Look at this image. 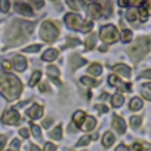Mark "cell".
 <instances>
[{
  "mask_svg": "<svg viewBox=\"0 0 151 151\" xmlns=\"http://www.w3.org/2000/svg\"><path fill=\"white\" fill-rule=\"evenodd\" d=\"M21 88V81L14 74L0 73V91L8 100L17 99L20 96Z\"/></svg>",
  "mask_w": 151,
  "mask_h": 151,
  "instance_id": "obj_1",
  "label": "cell"
},
{
  "mask_svg": "<svg viewBox=\"0 0 151 151\" xmlns=\"http://www.w3.org/2000/svg\"><path fill=\"white\" fill-rule=\"evenodd\" d=\"M150 47H151V39L147 37H140L137 38L133 45L129 48V54L133 61H138L150 51Z\"/></svg>",
  "mask_w": 151,
  "mask_h": 151,
  "instance_id": "obj_2",
  "label": "cell"
},
{
  "mask_svg": "<svg viewBox=\"0 0 151 151\" xmlns=\"http://www.w3.org/2000/svg\"><path fill=\"white\" fill-rule=\"evenodd\" d=\"M65 22L67 24L68 27H71L73 29H79L81 32H88L93 26V24L91 21H88V20L85 21L79 15L73 14V13H68L65 15Z\"/></svg>",
  "mask_w": 151,
  "mask_h": 151,
  "instance_id": "obj_3",
  "label": "cell"
},
{
  "mask_svg": "<svg viewBox=\"0 0 151 151\" xmlns=\"http://www.w3.org/2000/svg\"><path fill=\"white\" fill-rule=\"evenodd\" d=\"M59 33V29L57 27V25L52 21H44L40 28V37L45 40V41H53L57 39Z\"/></svg>",
  "mask_w": 151,
  "mask_h": 151,
  "instance_id": "obj_4",
  "label": "cell"
},
{
  "mask_svg": "<svg viewBox=\"0 0 151 151\" xmlns=\"http://www.w3.org/2000/svg\"><path fill=\"white\" fill-rule=\"evenodd\" d=\"M99 35H100V39L106 44L116 42L118 40V37H119L118 31L113 25H106V26L101 27Z\"/></svg>",
  "mask_w": 151,
  "mask_h": 151,
  "instance_id": "obj_5",
  "label": "cell"
},
{
  "mask_svg": "<svg viewBox=\"0 0 151 151\" xmlns=\"http://www.w3.org/2000/svg\"><path fill=\"white\" fill-rule=\"evenodd\" d=\"M20 120V114L18 111L15 110H8L4 113V116L1 117V122L5 124H18Z\"/></svg>",
  "mask_w": 151,
  "mask_h": 151,
  "instance_id": "obj_6",
  "label": "cell"
},
{
  "mask_svg": "<svg viewBox=\"0 0 151 151\" xmlns=\"http://www.w3.org/2000/svg\"><path fill=\"white\" fill-rule=\"evenodd\" d=\"M109 83H110V85H112V86H118L120 90H123V91H129L130 88H131V84H124V83H122L120 80H119V78L117 77V76H114V74H111L110 77H109Z\"/></svg>",
  "mask_w": 151,
  "mask_h": 151,
  "instance_id": "obj_7",
  "label": "cell"
},
{
  "mask_svg": "<svg viewBox=\"0 0 151 151\" xmlns=\"http://www.w3.org/2000/svg\"><path fill=\"white\" fill-rule=\"evenodd\" d=\"M112 126H113V129H114L117 132H119V133H123V132H125V130H126V124H125L124 119L120 118V117H118V116H113Z\"/></svg>",
  "mask_w": 151,
  "mask_h": 151,
  "instance_id": "obj_8",
  "label": "cell"
},
{
  "mask_svg": "<svg viewBox=\"0 0 151 151\" xmlns=\"http://www.w3.org/2000/svg\"><path fill=\"white\" fill-rule=\"evenodd\" d=\"M94 126H96V119L92 116H86L79 127L83 131H91V130L94 129Z\"/></svg>",
  "mask_w": 151,
  "mask_h": 151,
  "instance_id": "obj_9",
  "label": "cell"
},
{
  "mask_svg": "<svg viewBox=\"0 0 151 151\" xmlns=\"http://www.w3.org/2000/svg\"><path fill=\"white\" fill-rule=\"evenodd\" d=\"M27 116L31 118V119H38L42 116V107L38 104H34L31 109L27 110Z\"/></svg>",
  "mask_w": 151,
  "mask_h": 151,
  "instance_id": "obj_10",
  "label": "cell"
},
{
  "mask_svg": "<svg viewBox=\"0 0 151 151\" xmlns=\"http://www.w3.org/2000/svg\"><path fill=\"white\" fill-rule=\"evenodd\" d=\"M13 63H14V68L19 72H22L27 67V61L22 55H15L13 59Z\"/></svg>",
  "mask_w": 151,
  "mask_h": 151,
  "instance_id": "obj_11",
  "label": "cell"
},
{
  "mask_svg": "<svg viewBox=\"0 0 151 151\" xmlns=\"http://www.w3.org/2000/svg\"><path fill=\"white\" fill-rule=\"evenodd\" d=\"M113 71L125 78H129L131 76V68L124 64H117L116 66H113Z\"/></svg>",
  "mask_w": 151,
  "mask_h": 151,
  "instance_id": "obj_12",
  "label": "cell"
},
{
  "mask_svg": "<svg viewBox=\"0 0 151 151\" xmlns=\"http://www.w3.org/2000/svg\"><path fill=\"white\" fill-rule=\"evenodd\" d=\"M47 74L50 76V78L55 83V84H58V85H61V83L59 81V70L57 68V66H54V65H50L48 67H47Z\"/></svg>",
  "mask_w": 151,
  "mask_h": 151,
  "instance_id": "obj_13",
  "label": "cell"
},
{
  "mask_svg": "<svg viewBox=\"0 0 151 151\" xmlns=\"http://www.w3.org/2000/svg\"><path fill=\"white\" fill-rule=\"evenodd\" d=\"M15 9L21 13V14H25V15H32V8L28 4H25V2H17L15 4Z\"/></svg>",
  "mask_w": 151,
  "mask_h": 151,
  "instance_id": "obj_14",
  "label": "cell"
},
{
  "mask_svg": "<svg viewBox=\"0 0 151 151\" xmlns=\"http://www.w3.org/2000/svg\"><path fill=\"white\" fill-rule=\"evenodd\" d=\"M103 11H101V7L98 5V4H92L88 6V14L93 18V19H98L100 15H101Z\"/></svg>",
  "mask_w": 151,
  "mask_h": 151,
  "instance_id": "obj_15",
  "label": "cell"
},
{
  "mask_svg": "<svg viewBox=\"0 0 151 151\" xmlns=\"http://www.w3.org/2000/svg\"><path fill=\"white\" fill-rule=\"evenodd\" d=\"M84 64H86V60L83 59V58L79 57V55H72V57L70 58V65H71L72 68L80 67V66H83Z\"/></svg>",
  "mask_w": 151,
  "mask_h": 151,
  "instance_id": "obj_16",
  "label": "cell"
},
{
  "mask_svg": "<svg viewBox=\"0 0 151 151\" xmlns=\"http://www.w3.org/2000/svg\"><path fill=\"white\" fill-rule=\"evenodd\" d=\"M58 57V51L55 48H50L42 54V60L45 61H53Z\"/></svg>",
  "mask_w": 151,
  "mask_h": 151,
  "instance_id": "obj_17",
  "label": "cell"
},
{
  "mask_svg": "<svg viewBox=\"0 0 151 151\" xmlns=\"http://www.w3.org/2000/svg\"><path fill=\"white\" fill-rule=\"evenodd\" d=\"M114 143V136L112 132H106L103 137V145L105 147H110Z\"/></svg>",
  "mask_w": 151,
  "mask_h": 151,
  "instance_id": "obj_18",
  "label": "cell"
},
{
  "mask_svg": "<svg viewBox=\"0 0 151 151\" xmlns=\"http://www.w3.org/2000/svg\"><path fill=\"white\" fill-rule=\"evenodd\" d=\"M101 71H103L101 65L98 64V63H93V64L88 67V70H87V72H88L90 74H92V76H99V74L101 73Z\"/></svg>",
  "mask_w": 151,
  "mask_h": 151,
  "instance_id": "obj_19",
  "label": "cell"
},
{
  "mask_svg": "<svg viewBox=\"0 0 151 151\" xmlns=\"http://www.w3.org/2000/svg\"><path fill=\"white\" fill-rule=\"evenodd\" d=\"M142 106H143V103H142V100H140L139 98H137V97L132 98L131 101H130V104H129V107H130V110H132V111L140 110Z\"/></svg>",
  "mask_w": 151,
  "mask_h": 151,
  "instance_id": "obj_20",
  "label": "cell"
},
{
  "mask_svg": "<svg viewBox=\"0 0 151 151\" xmlns=\"http://www.w3.org/2000/svg\"><path fill=\"white\" fill-rule=\"evenodd\" d=\"M96 41H97L96 34H94V33H91V34L85 39V46H86V48H87V50H92V48L94 47V45H96Z\"/></svg>",
  "mask_w": 151,
  "mask_h": 151,
  "instance_id": "obj_21",
  "label": "cell"
},
{
  "mask_svg": "<svg viewBox=\"0 0 151 151\" xmlns=\"http://www.w3.org/2000/svg\"><path fill=\"white\" fill-rule=\"evenodd\" d=\"M111 103H112V106L113 107H119L123 103H124V97L122 94H114L112 98H111Z\"/></svg>",
  "mask_w": 151,
  "mask_h": 151,
  "instance_id": "obj_22",
  "label": "cell"
},
{
  "mask_svg": "<svg viewBox=\"0 0 151 151\" xmlns=\"http://www.w3.org/2000/svg\"><path fill=\"white\" fill-rule=\"evenodd\" d=\"M85 117H86V114H85L83 111H77V112L73 114V120L76 122L77 126H80V125H81V123H83V120L85 119Z\"/></svg>",
  "mask_w": 151,
  "mask_h": 151,
  "instance_id": "obj_23",
  "label": "cell"
},
{
  "mask_svg": "<svg viewBox=\"0 0 151 151\" xmlns=\"http://www.w3.org/2000/svg\"><path fill=\"white\" fill-rule=\"evenodd\" d=\"M61 126L60 125H58L57 127H54L51 132H50V137H52L53 139H57V140H59V139H61Z\"/></svg>",
  "mask_w": 151,
  "mask_h": 151,
  "instance_id": "obj_24",
  "label": "cell"
},
{
  "mask_svg": "<svg viewBox=\"0 0 151 151\" xmlns=\"http://www.w3.org/2000/svg\"><path fill=\"white\" fill-rule=\"evenodd\" d=\"M112 13V4L110 0H105L104 2V11H103V14L105 18H109Z\"/></svg>",
  "mask_w": 151,
  "mask_h": 151,
  "instance_id": "obj_25",
  "label": "cell"
},
{
  "mask_svg": "<svg viewBox=\"0 0 151 151\" xmlns=\"http://www.w3.org/2000/svg\"><path fill=\"white\" fill-rule=\"evenodd\" d=\"M40 77H41V72L40 71H34L32 77H31V79H29V81H28L29 86H34L40 80Z\"/></svg>",
  "mask_w": 151,
  "mask_h": 151,
  "instance_id": "obj_26",
  "label": "cell"
},
{
  "mask_svg": "<svg viewBox=\"0 0 151 151\" xmlns=\"http://www.w3.org/2000/svg\"><path fill=\"white\" fill-rule=\"evenodd\" d=\"M140 123H142V117L139 116H132L130 118V125L132 129H137L140 126Z\"/></svg>",
  "mask_w": 151,
  "mask_h": 151,
  "instance_id": "obj_27",
  "label": "cell"
},
{
  "mask_svg": "<svg viewBox=\"0 0 151 151\" xmlns=\"http://www.w3.org/2000/svg\"><path fill=\"white\" fill-rule=\"evenodd\" d=\"M126 17H127V19H129L130 21H134V20L138 18V11H137L136 8H131V9L127 11Z\"/></svg>",
  "mask_w": 151,
  "mask_h": 151,
  "instance_id": "obj_28",
  "label": "cell"
},
{
  "mask_svg": "<svg viewBox=\"0 0 151 151\" xmlns=\"http://www.w3.org/2000/svg\"><path fill=\"white\" fill-rule=\"evenodd\" d=\"M80 80H81V83L84 85H87V86H97V84H98L97 80H94V79H92L90 77H83Z\"/></svg>",
  "mask_w": 151,
  "mask_h": 151,
  "instance_id": "obj_29",
  "label": "cell"
},
{
  "mask_svg": "<svg viewBox=\"0 0 151 151\" xmlns=\"http://www.w3.org/2000/svg\"><path fill=\"white\" fill-rule=\"evenodd\" d=\"M131 39H132V32L129 29H124L122 33V40L124 42H129Z\"/></svg>",
  "mask_w": 151,
  "mask_h": 151,
  "instance_id": "obj_30",
  "label": "cell"
},
{
  "mask_svg": "<svg viewBox=\"0 0 151 151\" xmlns=\"http://www.w3.org/2000/svg\"><path fill=\"white\" fill-rule=\"evenodd\" d=\"M91 138H96V136H93V137H91V136H84V137H81V138L79 139V142L77 143V146H83V145H87V144L90 143Z\"/></svg>",
  "mask_w": 151,
  "mask_h": 151,
  "instance_id": "obj_31",
  "label": "cell"
},
{
  "mask_svg": "<svg viewBox=\"0 0 151 151\" xmlns=\"http://www.w3.org/2000/svg\"><path fill=\"white\" fill-rule=\"evenodd\" d=\"M9 6H11L9 0H0V9H1L2 12H5V13L8 12Z\"/></svg>",
  "mask_w": 151,
  "mask_h": 151,
  "instance_id": "obj_32",
  "label": "cell"
},
{
  "mask_svg": "<svg viewBox=\"0 0 151 151\" xmlns=\"http://www.w3.org/2000/svg\"><path fill=\"white\" fill-rule=\"evenodd\" d=\"M40 45H32V46H28L26 48H24V52H28V53H33V52H38L40 50Z\"/></svg>",
  "mask_w": 151,
  "mask_h": 151,
  "instance_id": "obj_33",
  "label": "cell"
},
{
  "mask_svg": "<svg viewBox=\"0 0 151 151\" xmlns=\"http://www.w3.org/2000/svg\"><path fill=\"white\" fill-rule=\"evenodd\" d=\"M31 129H32V132H33V136L34 137H40V134H41V131H40V127L38 126V125H35V124H31Z\"/></svg>",
  "mask_w": 151,
  "mask_h": 151,
  "instance_id": "obj_34",
  "label": "cell"
},
{
  "mask_svg": "<svg viewBox=\"0 0 151 151\" xmlns=\"http://www.w3.org/2000/svg\"><path fill=\"white\" fill-rule=\"evenodd\" d=\"M139 13H140L142 21H145V20H146V17H147V11H146V6H145V5L139 8Z\"/></svg>",
  "mask_w": 151,
  "mask_h": 151,
  "instance_id": "obj_35",
  "label": "cell"
},
{
  "mask_svg": "<svg viewBox=\"0 0 151 151\" xmlns=\"http://www.w3.org/2000/svg\"><path fill=\"white\" fill-rule=\"evenodd\" d=\"M142 94H143V97H144L146 100H151V92L149 91V88H147L146 86H144V87L142 88Z\"/></svg>",
  "mask_w": 151,
  "mask_h": 151,
  "instance_id": "obj_36",
  "label": "cell"
},
{
  "mask_svg": "<svg viewBox=\"0 0 151 151\" xmlns=\"http://www.w3.org/2000/svg\"><path fill=\"white\" fill-rule=\"evenodd\" d=\"M79 44V40L78 39H73V38H68L67 41H66V47H72L74 45H78Z\"/></svg>",
  "mask_w": 151,
  "mask_h": 151,
  "instance_id": "obj_37",
  "label": "cell"
},
{
  "mask_svg": "<svg viewBox=\"0 0 151 151\" xmlns=\"http://www.w3.org/2000/svg\"><path fill=\"white\" fill-rule=\"evenodd\" d=\"M44 151H57V146L52 143H46L45 147H44Z\"/></svg>",
  "mask_w": 151,
  "mask_h": 151,
  "instance_id": "obj_38",
  "label": "cell"
},
{
  "mask_svg": "<svg viewBox=\"0 0 151 151\" xmlns=\"http://www.w3.org/2000/svg\"><path fill=\"white\" fill-rule=\"evenodd\" d=\"M96 109H98L100 113H106V112L109 111V107L105 106L104 104H97V105H96Z\"/></svg>",
  "mask_w": 151,
  "mask_h": 151,
  "instance_id": "obj_39",
  "label": "cell"
},
{
  "mask_svg": "<svg viewBox=\"0 0 151 151\" xmlns=\"http://www.w3.org/2000/svg\"><path fill=\"white\" fill-rule=\"evenodd\" d=\"M6 142H7V138H6V136H4V134H0V151L5 147V145H6Z\"/></svg>",
  "mask_w": 151,
  "mask_h": 151,
  "instance_id": "obj_40",
  "label": "cell"
},
{
  "mask_svg": "<svg viewBox=\"0 0 151 151\" xmlns=\"http://www.w3.org/2000/svg\"><path fill=\"white\" fill-rule=\"evenodd\" d=\"M1 65H2V66H4V68H5V70H7V71H9V70L12 68V64H11L9 61H7V60H2Z\"/></svg>",
  "mask_w": 151,
  "mask_h": 151,
  "instance_id": "obj_41",
  "label": "cell"
},
{
  "mask_svg": "<svg viewBox=\"0 0 151 151\" xmlns=\"http://www.w3.org/2000/svg\"><path fill=\"white\" fill-rule=\"evenodd\" d=\"M66 2L70 5V7H71L72 9H78V6H77L76 0H66Z\"/></svg>",
  "mask_w": 151,
  "mask_h": 151,
  "instance_id": "obj_42",
  "label": "cell"
},
{
  "mask_svg": "<svg viewBox=\"0 0 151 151\" xmlns=\"http://www.w3.org/2000/svg\"><path fill=\"white\" fill-rule=\"evenodd\" d=\"M19 146H20V143L18 139H14L12 143H11V147H14L15 150H19Z\"/></svg>",
  "mask_w": 151,
  "mask_h": 151,
  "instance_id": "obj_43",
  "label": "cell"
},
{
  "mask_svg": "<svg viewBox=\"0 0 151 151\" xmlns=\"http://www.w3.org/2000/svg\"><path fill=\"white\" fill-rule=\"evenodd\" d=\"M142 149H143V147H142V145H140L139 143H134V144L132 145V150H133V151H142Z\"/></svg>",
  "mask_w": 151,
  "mask_h": 151,
  "instance_id": "obj_44",
  "label": "cell"
},
{
  "mask_svg": "<svg viewBox=\"0 0 151 151\" xmlns=\"http://www.w3.org/2000/svg\"><path fill=\"white\" fill-rule=\"evenodd\" d=\"M51 122H52V118H46L44 122H42V126L44 127H48L51 125Z\"/></svg>",
  "mask_w": 151,
  "mask_h": 151,
  "instance_id": "obj_45",
  "label": "cell"
},
{
  "mask_svg": "<svg viewBox=\"0 0 151 151\" xmlns=\"http://www.w3.org/2000/svg\"><path fill=\"white\" fill-rule=\"evenodd\" d=\"M19 133H20L24 138H27V137H28V130H27V129H21V130L19 131Z\"/></svg>",
  "mask_w": 151,
  "mask_h": 151,
  "instance_id": "obj_46",
  "label": "cell"
},
{
  "mask_svg": "<svg viewBox=\"0 0 151 151\" xmlns=\"http://www.w3.org/2000/svg\"><path fill=\"white\" fill-rule=\"evenodd\" d=\"M118 5L120 7H126L129 5V0H118Z\"/></svg>",
  "mask_w": 151,
  "mask_h": 151,
  "instance_id": "obj_47",
  "label": "cell"
},
{
  "mask_svg": "<svg viewBox=\"0 0 151 151\" xmlns=\"http://www.w3.org/2000/svg\"><path fill=\"white\" fill-rule=\"evenodd\" d=\"M142 147H143L142 151H151V144H149V143H145Z\"/></svg>",
  "mask_w": 151,
  "mask_h": 151,
  "instance_id": "obj_48",
  "label": "cell"
},
{
  "mask_svg": "<svg viewBox=\"0 0 151 151\" xmlns=\"http://www.w3.org/2000/svg\"><path fill=\"white\" fill-rule=\"evenodd\" d=\"M145 0H130L129 2L130 4H132V5H140V4H143Z\"/></svg>",
  "mask_w": 151,
  "mask_h": 151,
  "instance_id": "obj_49",
  "label": "cell"
},
{
  "mask_svg": "<svg viewBox=\"0 0 151 151\" xmlns=\"http://www.w3.org/2000/svg\"><path fill=\"white\" fill-rule=\"evenodd\" d=\"M142 77H146V78H151V70L149 71H145L142 73Z\"/></svg>",
  "mask_w": 151,
  "mask_h": 151,
  "instance_id": "obj_50",
  "label": "cell"
},
{
  "mask_svg": "<svg viewBox=\"0 0 151 151\" xmlns=\"http://www.w3.org/2000/svg\"><path fill=\"white\" fill-rule=\"evenodd\" d=\"M47 88H48V87H47V85H46V84H44V83L39 85V90H40V91H46Z\"/></svg>",
  "mask_w": 151,
  "mask_h": 151,
  "instance_id": "obj_51",
  "label": "cell"
},
{
  "mask_svg": "<svg viewBox=\"0 0 151 151\" xmlns=\"http://www.w3.org/2000/svg\"><path fill=\"white\" fill-rule=\"evenodd\" d=\"M146 6V11H147V14H151V0L145 5Z\"/></svg>",
  "mask_w": 151,
  "mask_h": 151,
  "instance_id": "obj_52",
  "label": "cell"
},
{
  "mask_svg": "<svg viewBox=\"0 0 151 151\" xmlns=\"http://www.w3.org/2000/svg\"><path fill=\"white\" fill-rule=\"evenodd\" d=\"M31 151H40V149L37 146V145H34V144H32L31 145V149H29Z\"/></svg>",
  "mask_w": 151,
  "mask_h": 151,
  "instance_id": "obj_53",
  "label": "cell"
},
{
  "mask_svg": "<svg viewBox=\"0 0 151 151\" xmlns=\"http://www.w3.org/2000/svg\"><path fill=\"white\" fill-rule=\"evenodd\" d=\"M145 86H146L149 90H151V83H149V84H145Z\"/></svg>",
  "mask_w": 151,
  "mask_h": 151,
  "instance_id": "obj_54",
  "label": "cell"
},
{
  "mask_svg": "<svg viewBox=\"0 0 151 151\" xmlns=\"http://www.w3.org/2000/svg\"><path fill=\"white\" fill-rule=\"evenodd\" d=\"M8 151H14V150H8Z\"/></svg>",
  "mask_w": 151,
  "mask_h": 151,
  "instance_id": "obj_55",
  "label": "cell"
}]
</instances>
